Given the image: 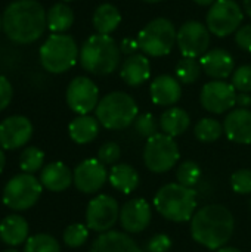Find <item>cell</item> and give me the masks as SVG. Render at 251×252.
<instances>
[{
	"instance_id": "6da1fadb",
	"label": "cell",
	"mask_w": 251,
	"mask_h": 252,
	"mask_svg": "<svg viewBox=\"0 0 251 252\" xmlns=\"http://www.w3.org/2000/svg\"><path fill=\"white\" fill-rule=\"evenodd\" d=\"M46 10L37 0H16L7 4L3 18V31L6 37L16 44H30L37 41L47 28Z\"/></svg>"
},
{
	"instance_id": "ee69618b",
	"label": "cell",
	"mask_w": 251,
	"mask_h": 252,
	"mask_svg": "<svg viewBox=\"0 0 251 252\" xmlns=\"http://www.w3.org/2000/svg\"><path fill=\"white\" fill-rule=\"evenodd\" d=\"M237 105L238 108L249 109V106H251L250 93H237Z\"/></svg>"
},
{
	"instance_id": "7bdbcfd3",
	"label": "cell",
	"mask_w": 251,
	"mask_h": 252,
	"mask_svg": "<svg viewBox=\"0 0 251 252\" xmlns=\"http://www.w3.org/2000/svg\"><path fill=\"white\" fill-rule=\"evenodd\" d=\"M138 49H139L138 38H136V40H133V38H124V40H121V43H120V50H121V53H124V55H127V56L135 55Z\"/></svg>"
},
{
	"instance_id": "f35d334b",
	"label": "cell",
	"mask_w": 251,
	"mask_h": 252,
	"mask_svg": "<svg viewBox=\"0 0 251 252\" xmlns=\"http://www.w3.org/2000/svg\"><path fill=\"white\" fill-rule=\"evenodd\" d=\"M121 157V149L115 142H107L104 143L98 151V159L105 165L115 164Z\"/></svg>"
},
{
	"instance_id": "7dc6e473",
	"label": "cell",
	"mask_w": 251,
	"mask_h": 252,
	"mask_svg": "<svg viewBox=\"0 0 251 252\" xmlns=\"http://www.w3.org/2000/svg\"><path fill=\"white\" fill-rule=\"evenodd\" d=\"M4 165H6V157H4V152L0 149V174H1L3 170H4Z\"/></svg>"
},
{
	"instance_id": "ba28073f",
	"label": "cell",
	"mask_w": 251,
	"mask_h": 252,
	"mask_svg": "<svg viewBox=\"0 0 251 252\" xmlns=\"http://www.w3.org/2000/svg\"><path fill=\"white\" fill-rule=\"evenodd\" d=\"M43 186L37 177L28 173L13 176L3 189V204L13 211H25L37 204Z\"/></svg>"
},
{
	"instance_id": "60d3db41",
	"label": "cell",
	"mask_w": 251,
	"mask_h": 252,
	"mask_svg": "<svg viewBox=\"0 0 251 252\" xmlns=\"http://www.w3.org/2000/svg\"><path fill=\"white\" fill-rule=\"evenodd\" d=\"M12 97H13V87L10 81L6 77L0 75V112L9 106Z\"/></svg>"
},
{
	"instance_id": "83f0119b",
	"label": "cell",
	"mask_w": 251,
	"mask_h": 252,
	"mask_svg": "<svg viewBox=\"0 0 251 252\" xmlns=\"http://www.w3.org/2000/svg\"><path fill=\"white\" fill-rule=\"evenodd\" d=\"M92 22L98 34L109 35L118 28L121 22V13L117 9V6L111 3H102L95 9Z\"/></svg>"
},
{
	"instance_id": "f6af8a7d",
	"label": "cell",
	"mask_w": 251,
	"mask_h": 252,
	"mask_svg": "<svg viewBox=\"0 0 251 252\" xmlns=\"http://www.w3.org/2000/svg\"><path fill=\"white\" fill-rule=\"evenodd\" d=\"M243 7H244L246 15L251 18V0H244V1H243Z\"/></svg>"
},
{
	"instance_id": "f1b7e54d",
	"label": "cell",
	"mask_w": 251,
	"mask_h": 252,
	"mask_svg": "<svg viewBox=\"0 0 251 252\" xmlns=\"http://www.w3.org/2000/svg\"><path fill=\"white\" fill-rule=\"evenodd\" d=\"M46 19H47V28L53 34H64L74 24V12L65 3H56L47 10Z\"/></svg>"
},
{
	"instance_id": "5b68a950",
	"label": "cell",
	"mask_w": 251,
	"mask_h": 252,
	"mask_svg": "<svg viewBox=\"0 0 251 252\" xmlns=\"http://www.w3.org/2000/svg\"><path fill=\"white\" fill-rule=\"evenodd\" d=\"M139 115L136 100L126 92H112L105 94L96 106L99 124L108 130H123L135 123Z\"/></svg>"
},
{
	"instance_id": "8d00e7d4",
	"label": "cell",
	"mask_w": 251,
	"mask_h": 252,
	"mask_svg": "<svg viewBox=\"0 0 251 252\" xmlns=\"http://www.w3.org/2000/svg\"><path fill=\"white\" fill-rule=\"evenodd\" d=\"M238 93H250L251 92V65H241L235 68L232 74L231 83Z\"/></svg>"
},
{
	"instance_id": "4dcf8cb0",
	"label": "cell",
	"mask_w": 251,
	"mask_h": 252,
	"mask_svg": "<svg viewBox=\"0 0 251 252\" xmlns=\"http://www.w3.org/2000/svg\"><path fill=\"white\" fill-rule=\"evenodd\" d=\"M195 137L203 143H212L223 134V126L215 118H203L194 127Z\"/></svg>"
},
{
	"instance_id": "cb8c5ba5",
	"label": "cell",
	"mask_w": 251,
	"mask_h": 252,
	"mask_svg": "<svg viewBox=\"0 0 251 252\" xmlns=\"http://www.w3.org/2000/svg\"><path fill=\"white\" fill-rule=\"evenodd\" d=\"M28 239V223L24 217L12 214L0 221V241L6 245L18 247Z\"/></svg>"
},
{
	"instance_id": "5bb4252c",
	"label": "cell",
	"mask_w": 251,
	"mask_h": 252,
	"mask_svg": "<svg viewBox=\"0 0 251 252\" xmlns=\"http://www.w3.org/2000/svg\"><path fill=\"white\" fill-rule=\"evenodd\" d=\"M200 102L207 112L225 114L237 105V90L231 83L213 80L203 86Z\"/></svg>"
},
{
	"instance_id": "d6986e66",
	"label": "cell",
	"mask_w": 251,
	"mask_h": 252,
	"mask_svg": "<svg viewBox=\"0 0 251 252\" xmlns=\"http://www.w3.org/2000/svg\"><path fill=\"white\" fill-rule=\"evenodd\" d=\"M203 71L213 80H226L235 71V61L232 55L225 49L207 50L201 59Z\"/></svg>"
},
{
	"instance_id": "7a4b0ae2",
	"label": "cell",
	"mask_w": 251,
	"mask_h": 252,
	"mask_svg": "<svg viewBox=\"0 0 251 252\" xmlns=\"http://www.w3.org/2000/svg\"><path fill=\"white\" fill-rule=\"evenodd\" d=\"M235 220L232 213L219 204L200 208L191 220L192 239L207 250H220L234 235Z\"/></svg>"
},
{
	"instance_id": "7402d4cb",
	"label": "cell",
	"mask_w": 251,
	"mask_h": 252,
	"mask_svg": "<svg viewBox=\"0 0 251 252\" xmlns=\"http://www.w3.org/2000/svg\"><path fill=\"white\" fill-rule=\"evenodd\" d=\"M89 252H143L126 233L109 230L101 233L92 244Z\"/></svg>"
},
{
	"instance_id": "4fadbf2b",
	"label": "cell",
	"mask_w": 251,
	"mask_h": 252,
	"mask_svg": "<svg viewBox=\"0 0 251 252\" xmlns=\"http://www.w3.org/2000/svg\"><path fill=\"white\" fill-rule=\"evenodd\" d=\"M67 105L78 115H89L99 103V89L89 77H75L67 87Z\"/></svg>"
},
{
	"instance_id": "2e32d148",
	"label": "cell",
	"mask_w": 251,
	"mask_h": 252,
	"mask_svg": "<svg viewBox=\"0 0 251 252\" xmlns=\"http://www.w3.org/2000/svg\"><path fill=\"white\" fill-rule=\"evenodd\" d=\"M33 137V124L24 115H12L0 123V146L15 151L25 146Z\"/></svg>"
},
{
	"instance_id": "db71d44e",
	"label": "cell",
	"mask_w": 251,
	"mask_h": 252,
	"mask_svg": "<svg viewBox=\"0 0 251 252\" xmlns=\"http://www.w3.org/2000/svg\"><path fill=\"white\" fill-rule=\"evenodd\" d=\"M250 207H251V202H250Z\"/></svg>"
},
{
	"instance_id": "7c38bea8",
	"label": "cell",
	"mask_w": 251,
	"mask_h": 252,
	"mask_svg": "<svg viewBox=\"0 0 251 252\" xmlns=\"http://www.w3.org/2000/svg\"><path fill=\"white\" fill-rule=\"evenodd\" d=\"M212 32L209 31L207 25L200 21L191 19L180 25L178 31L176 43L182 56L188 58H200L203 56L210 46Z\"/></svg>"
},
{
	"instance_id": "f5cc1de1",
	"label": "cell",
	"mask_w": 251,
	"mask_h": 252,
	"mask_svg": "<svg viewBox=\"0 0 251 252\" xmlns=\"http://www.w3.org/2000/svg\"><path fill=\"white\" fill-rule=\"evenodd\" d=\"M62 1H72V0H62Z\"/></svg>"
},
{
	"instance_id": "836d02e7",
	"label": "cell",
	"mask_w": 251,
	"mask_h": 252,
	"mask_svg": "<svg viewBox=\"0 0 251 252\" xmlns=\"http://www.w3.org/2000/svg\"><path fill=\"white\" fill-rule=\"evenodd\" d=\"M201 174L200 165L194 161H185L176 170L178 183L186 188H194L201 180Z\"/></svg>"
},
{
	"instance_id": "d6a6232c",
	"label": "cell",
	"mask_w": 251,
	"mask_h": 252,
	"mask_svg": "<svg viewBox=\"0 0 251 252\" xmlns=\"http://www.w3.org/2000/svg\"><path fill=\"white\" fill-rule=\"evenodd\" d=\"M24 252H61V247L53 236L38 233L27 239Z\"/></svg>"
},
{
	"instance_id": "484cf974",
	"label": "cell",
	"mask_w": 251,
	"mask_h": 252,
	"mask_svg": "<svg viewBox=\"0 0 251 252\" xmlns=\"http://www.w3.org/2000/svg\"><path fill=\"white\" fill-rule=\"evenodd\" d=\"M108 180L115 190H118L124 195H129L138 189L141 177L132 165L121 162V164H115L111 168V171L108 174Z\"/></svg>"
},
{
	"instance_id": "d4e9b609",
	"label": "cell",
	"mask_w": 251,
	"mask_h": 252,
	"mask_svg": "<svg viewBox=\"0 0 251 252\" xmlns=\"http://www.w3.org/2000/svg\"><path fill=\"white\" fill-rule=\"evenodd\" d=\"M99 121L92 115H78L68 126V133L72 142L77 145H86L93 142L99 134Z\"/></svg>"
},
{
	"instance_id": "4316f807",
	"label": "cell",
	"mask_w": 251,
	"mask_h": 252,
	"mask_svg": "<svg viewBox=\"0 0 251 252\" xmlns=\"http://www.w3.org/2000/svg\"><path fill=\"white\" fill-rule=\"evenodd\" d=\"M191 126V117L189 114L182 108H169L164 111L160 117V128L164 134L170 137L182 136Z\"/></svg>"
},
{
	"instance_id": "8992f818",
	"label": "cell",
	"mask_w": 251,
	"mask_h": 252,
	"mask_svg": "<svg viewBox=\"0 0 251 252\" xmlns=\"http://www.w3.org/2000/svg\"><path fill=\"white\" fill-rule=\"evenodd\" d=\"M40 63L50 74H62L71 69L78 56L80 50L75 40L68 34H50L41 44Z\"/></svg>"
},
{
	"instance_id": "816d5d0a",
	"label": "cell",
	"mask_w": 251,
	"mask_h": 252,
	"mask_svg": "<svg viewBox=\"0 0 251 252\" xmlns=\"http://www.w3.org/2000/svg\"><path fill=\"white\" fill-rule=\"evenodd\" d=\"M3 252H19V251H16V250H6V251H3Z\"/></svg>"
},
{
	"instance_id": "1f68e13d",
	"label": "cell",
	"mask_w": 251,
	"mask_h": 252,
	"mask_svg": "<svg viewBox=\"0 0 251 252\" xmlns=\"http://www.w3.org/2000/svg\"><path fill=\"white\" fill-rule=\"evenodd\" d=\"M43 162H44V152L36 146H27L19 155V168L28 174L41 170Z\"/></svg>"
},
{
	"instance_id": "681fc988",
	"label": "cell",
	"mask_w": 251,
	"mask_h": 252,
	"mask_svg": "<svg viewBox=\"0 0 251 252\" xmlns=\"http://www.w3.org/2000/svg\"><path fill=\"white\" fill-rule=\"evenodd\" d=\"M142 1H145V3H160L163 0H142Z\"/></svg>"
},
{
	"instance_id": "277c9868",
	"label": "cell",
	"mask_w": 251,
	"mask_h": 252,
	"mask_svg": "<svg viewBox=\"0 0 251 252\" xmlns=\"http://www.w3.org/2000/svg\"><path fill=\"white\" fill-rule=\"evenodd\" d=\"M155 210L161 217L173 223H185L192 220L197 210V192L179 183L163 186L154 198Z\"/></svg>"
},
{
	"instance_id": "b9f144b4",
	"label": "cell",
	"mask_w": 251,
	"mask_h": 252,
	"mask_svg": "<svg viewBox=\"0 0 251 252\" xmlns=\"http://www.w3.org/2000/svg\"><path fill=\"white\" fill-rule=\"evenodd\" d=\"M235 43L240 49L251 53V24L243 25L235 32Z\"/></svg>"
},
{
	"instance_id": "3957f363",
	"label": "cell",
	"mask_w": 251,
	"mask_h": 252,
	"mask_svg": "<svg viewBox=\"0 0 251 252\" xmlns=\"http://www.w3.org/2000/svg\"><path fill=\"white\" fill-rule=\"evenodd\" d=\"M120 44L105 34L90 35L80 49V65L93 75H109L120 66Z\"/></svg>"
},
{
	"instance_id": "52a82bcc",
	"label": "cell",
	"mask_w": 251,
	"mask_h": 252,
	"mask_svg": "<svg viewBox=\"0 0 251 252\" xmlns=\"http://www.w3.org/2000/svg\"><path fill=\"white\" fill-rule=\"evenodd\" d=\"M178 30L167 18H155L148 22L138 34L139 49L143 55L161 58L172 52L176 44Z\"/></svg>"
},
{
	"instance_id": "f907efd6",
	"label": "cell",
	"mask_w": 251,
	"mask_h": 252,
	"mask_svg": "<svg viewBox=\"0 0 251 252\" xmlns=\"http://www.w3.org/2000/svg\"><path fill=\"white\" fill-rule=\"evenodd\" d=\"M3 30V18L0 16V31Z\"/></svg>"
},
{
	"instance_id": "74e56055",
	"label": "cell",
	"mask_w": 251,
	"mask_h": 252,
	"mask_svg": "<svg viewBox=\"0 0 251 252\" xmlns=\"http://www.w3.org/2000/svg\"><path fill=\"white\" fill-rule=\"evenodd\" d=\"M231 186L234 192L240 195L251 193V170L243 168V170L235 171L231 177Z\"/></svg>"
},
{
	"instance_id": "ac0fdd59",
	"label": "cell",
	"mask_w": 251,
	"mask_h": 252,
	"mask_svg": "<svg viewBox=\"0 0 251 252\" xmlns=\"http://www.w3.org/2000/svg\"><path fill=\"white\" fill-rule=\"evenodd\" d=\"M223 131L226 137L240 145H251V111L237 108L229 111L223 121Z\"/></svg>"
},
{
	"instance_id": "bcb514c9",
	"label": "cell",
	"mask_w": 251,
	"mask_h": 252,
	"mask_svg": "<svg viewBox=\"0 0 251 252\" xmlns=\"http://www.w3.org/2000/svg\"><path fill=\"white\" fill-rule=\"evenodd\" d=\"M194 3H197L198 6H212L216 0H192Z\"/></svg>"
},
{
	"instance_id": "9c48e42d",
	"label": "cell",
	"mask_w": 251,
	"mask_h": 252,
	"mask_svg": "<svg viewBox=\"0 0 251 252\" xmlns=\"http://www.w3.org/2000/svg\"><path fill=\"white\" fill-rule=\"evenodd\" d=\"M180 158L179 146L173 137L157 133L155 136L149 137L143 148V162L145 167L157 174L167 173L169 170L175 168Z\"/></svg>"
},
{
	"instance_id": "c3c4849f",
	"label": "cell",
	"mask_w": 251,
	"mask_h": 252,
	"mask_svg": "<svg viewBox=\"0 0 251 252\" xmlns=\"http://www.w3.org/2000/svg\"><path fill=\"white\" fill-rule=\"evenodd\" d=\"M216 252H241L238 248H232V247H223L220 250H217Z\"/></svg>"
},
{
	"instance_id": "30bf717a",
	"label": "cell",
	"mask_w": 251,
	"mask_h": 252,
	"mask_svg": "<svg viewBox=\"0 0 251 252\" xmlns=\"http://www.w3.org/2000/svg\"><path fill=\"white\" fill-rule=\"evenodd\" d=\"M244 19V12L235 0H216L206 16V25L216 37L235 34Z\"/></svg>"
},
{
	"instance_id": "ab89813d",
	"label": "cell",
	"mask_w": 251,
	"mask_h": 252,
	"mask_svg": "<svg viewBox=\"0 0 251 252\" xmlns=\"http://www.w3.org/2000/svg\"><path fill=\"white\" fill-rule=\"evenodd\" d=\"M172 248V239L167 235H155L148 241V252H169Z\"/></svg>"
},
{
	"instance_id": "d590c367",
	"label": "cell",
	"mask_w": 251,
	"mask_h": 252,
	"mask_svg": "<svg viewBox=\"0 0 251 252\" xmlns=\"http://www.w3.org/2000/svg\"><path fill=\"white\" fill-rule=\"evenodd\" d=\"M133 127L136 130V133L141 137H145L146 140L152 136H155L158 133V124L157 120L152 114L146 112V114H139L133 123Z\"/></svg>"
},
{
	"instance_id": "f546056e",
	"label": "cell",
	"mask_w": 251,
	"mask_h": 252,
	"mask_svg": "<svg viewBox=\"0 0 251 252\" xmlns=\"http://www.w3.org/2000/svg\"><path fill=\"white\" fill-rule=\"evenodd\" d=\"M201 62L197 58L183 56L176 65V78L182 84H194L201 77Z\"/></svg>"
},
{
	"instance_id": "ffe728a7",
	"label": "cell",
	"mask_w": 251,
	"mask_h": 252,
	"mask_svg": "<svg viewBox=\"0 0 251 252\" xmlns=\"http://www.w3.org/2000/svg\"><path fill=\"white\" fill-rule=\"evenodd\" d=\"M149 94L155 105L158 106H172L179 102L182 97L180 81L176 77L163 74L152 80L149 86Z\"/></svg>"
},
{
	"instance_id": "44dd1931",
	"label": "cell",
	"mask_w": 251,
	"mask_h": 252,
	"mask_svg": "<svg viewBox=\"0 0 251 252\" xmlns=\"http://www.w3.org/2000/svg\"><path fill=\"white\" fill-rule=\"evenodd\" d=\"M120 75L123 81L130 87L142 86L151 77V63L148 58L142 53L130 55L121 63Z\"/></svg>"
},
{
	"instance_id": "8fae6325",
	"label": "cell",
	"mask_w": 251,
	"mask_h": 252,
	"mask_svg": "<svg viewBox=\"0 0 251 252\" xmlns=\"http://www.w3.org/2000/svg\"><path fill=\"white\" fill-rule=\"evenodd\" d=\"M120 219L118 202L109 195L95 196L86 208V226L96 233L109 232Z\"/></svg>"
},
{
	"instance_id": "603a6c76",
	"label": "cell",
	"mask_w": 251,
	"mask_h": 252,
	"mask_svg": "<svg viewBox=\"0 0 251 252\" xmlns=\"http://www.w3.org/2000/svg\"><path fill=\"white\" fill-rule=\"evenodd\" d=\"M40 183L50 192H64L72 185V173L64 162H50L40 173Z\"/></svg>"
},
{
	"instance_id": "e575fe53",
	"label": "cell",
	"mask_w": 251,
	"mask_h": 252,
	"mask_svg": "<svg viewBox=\"0 0 251 252\" xmlns=\"http://www.w3.org/2000/svg\"><path fill=\"white\" fill-rule=\"evenodd\" d=\"M89 238V227L81 223L70 224L64 230V242L70 248H78L86 244Z\"/></svg>"
},
{
	"instance_id": "e0dca14e",
	"label": "cell",
	"mask_w": 251,
	"mask_h": 252,
	"mask_svg": "<svg viewBox=\"0 0 251 252\" xmlns=\"http://www.w3.org/2000/svg\"><path fill=\"white\" fill-rule=\"evenodd\" d=\"M151 217H152L151 205L142 198H135L132 201H127L120 210V224L127 233L143 232L149 226Z\"/></svg>"
},
{
	"instance_id": "9a60e30c",
	"label": "cell",
	"mask_w": 251,
	"mask_h": 252,
	"mask_svg": "<svg viewBox=\"0 0 251 252\" xmlns=\"http://www.w3.org/2000/svg\"><path fill=\"white\" fill-rule=\"evenodd\" d=\"M108 179V171L105 164L98 158H87L81 161L72 173V183L84 195L96 193L104 188Z\"/></svg>"
}]
</instances>
